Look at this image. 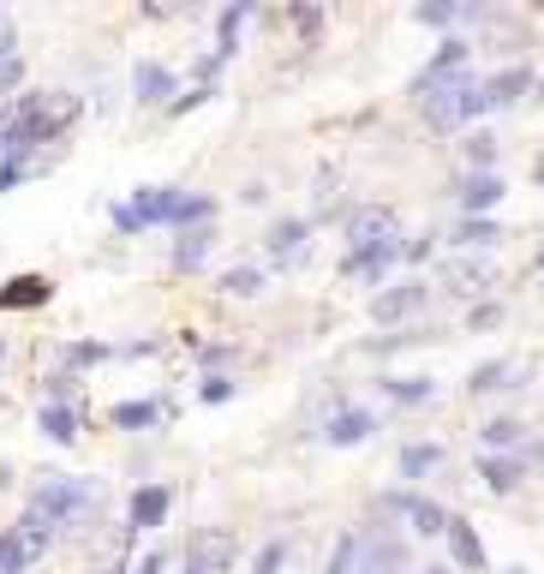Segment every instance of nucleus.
I'll return each instance as SVG.
<instances>
[{"label":"nucleus","instance_id":"1","mask_svg":"<svg viewBox=\"0 0 544 574\" xmlns=\"http://www.w3.org/2000/svg\"><path fill=\"white\" fill-rule=\"evenodd\" d=\"M31 514H42V521L54 526V533H79L84 521L96 514V479H79V473H49L31 491V503H24Z\"/></svg>","mask_w":544,"mask_h":574},{"label":"nucleus","instance_id":"14","mask_svg":"<svg viewBox=\"0 0 544 574\" xmlns=\"http://www.w3.org/2000/svg\"><path fill=\"white\" fill-rule=\"evenodd\" d=\"M407 568V544L395 533H359V556H353V574H401Z\"/></svg>","mask_w":544,"mask_h":574},{"label":"nucleus","instance_id":"22","mask_svg":"<svg viewBox=\"0 0 544 574\" xmlns=\"http://www.w3.org/2000/svg\"><path fill=\"white\" fill-rule=\"evenodd\" d=\"M521 91H538L533 66H509V72H491V79H484V102H491V108H514Z\"/></svg>","mask_w":544,"mask_h":574},{"label":"nucleus","instance_id":"13","mask_svg":"<svg viewBox=\"0 0 544 574\" xmlns=\"http://www.w3.org/2000/svg\"><path fill=\"white\" fill-rule=\"evenodd\" d=\"M132 96L144 102V108H174V96H180V72L168 61H150L144 54L138 66H132Z\"/></svg>","mask_w":544,"mask_h":574},{"label":"nucleus","instance_id":"34","mask_svg":"<svg viewBox=\"0 0 544 574\" xmlns=\"http://www.w3.org/2000/svg\"><path fill=\"white\" fill-rule=\"evenodd\" d=\"M282 563H287V539H270L258 551V563H252V574H282Z\"/></svg>","mask_w":544,"mask_h":574},{"label":"nucleus","instance_id":"2","mask_svg":"<svg viewBox=\"0 0 544 574\" xmlns=\"http://www.w3.org/2000/svg\"><path fill=\"white\" fill-rule=\"evenodd\" d=\"M419 114H425V126H431L437 138H449V132H467L479 114H491V102H484V79H473V66L454 72L449 84H437V91L419 102Z\"/></svg>","mask_w":544,"mask_h":574},{"label":"nucleus","instance_id":"45","mask_svg":"<svg viewBox=\"0 0 544 574\" xmlns=\"http://www.w3.org/2000/svg\"><path fill=\"white\" fill-rule=\"evenodd\" d=\"M538 270H544V246H538Z\"/></svg>","mask_w":544,"mask_h":574},{"label":"nucleus","instance_id":"17","mask_svg":"<svg viewBox=\"0 0 544 574\" xmlns=\"http://www.w3.org/2000/svg\"><path fill=\"white\" fill-rule=\"evenodd\" d=\"M216 252V228H186V233H174V252H168V270L174 275H192L203 270Z\"/></svg>","mask_w":544,"mask_h":574},{"label":"nucleus","instance_id":"10","mask_svg":"<svg viewBox=\"0 0 544 574\" xmlns=\"http://www.w3.org/2000/svg\"><path fill=\"white\" fill-rule=\"evenodd\" d=\"M263 252H270L275 270H300V263L312 258V216H282V222H270Z\"/></svg>","mask_w":544,"mask_h":574},{"label":"nucleus","instance_id":"8","mask_svg":"<svg viewBox=\"0 0 544 574\" xmlns=\"http://www.w3.org/2000/svg\"><path fill=\"white\" fill-rule=\"evenodd\" d=\"M467 61H473V42H467V36H443L431 61H425V66L414 72V84H407V102L419 108V102L437 91V84H449L454 72H467Z\"/></svg>","mask_w":544,"mask_h":574},{"label":"nucleus","instance_id":"12","mask_svg":"<svg viewBox=\"0 0 544 574\" xmlns=\"http://www.w3.org/2000/svg\"><path fill=\"white\" fill-rule=\"evenodd\" d=\"M168 509H174V491H168L161 479L138 484V491L126 497V533L138 539V533H156V526H168Z\"/></svg>","mask_w":544,"mask_h":574},{"label":"nucleus","instance_id":"26","mask_svg":"<svg viewBox=\"0 0 544 574\" xmlns=\"http://www.w3.org/2000/svg\"><path fill=\"white\" fill-rule=\"evenodd\" d=\"M521 437H526V425L521 419H484L479 425V443H484V455H514V449H521Z\"/></svg>","mask_w":544,"mask_h":574},{"label":"nucleus","instance_id":"4","mask_svg":"<svg viewBox=\"0 0 544 574\" xmlns=\"http://www.w3.org/2000/svg\"><path fill=\"white\" fill-rule=\"evenodd\" d=\"M54 539H61V533H54V526L42 521V514L24 509L12 526H0V574H31V568L42 563V556H49V544H54Z\"/></svg>","mask_w":544,"mask_h":574},{"label":"nucleus","instance_id":"23","mask_svg":"<svg viewBox=\"0 0 544 574\" xmlns=\"http://www.w3.org/2000/svg\"><path fill=\"white\" fill-rule=\"evenodd\" d=\"M168 414H174V407H161V401H114L108 425H114V431H156Z\"/></svg>","mask_w":544,"mask_h":574},{"label":"nucleus","instance_id":"7","mask_svg":"<svg viewBox=\"0 0 544 574\" xmlns=\"http://www.w3.org/2000/svg\"><path fill=\"white\" fill-rule=\"evenodd\" d=\"M425 305H431V282H425V275H401V282H389V288L372 293V323L395 330V323L419 317Z\"/></svg>","mask_w":544,"mask_h":574},{"label":"nucleus","instance_id":"19","mask_svg":"<svg viewBox=\"0 0 544 574\" xmlns=\"http://www.w3.org/2000/svg\"><path fill=\"white\" fill-rule=\"evenodd\" d=\"M479 479L491 497H514L526 484V461L521 455H479Z\"/></svg>","mask_w":544,"mask_h":574},{"label":"nucleus","instance_id":"30","mask_svg":"<svg viewBox=\"0 0 544 574\" xmlns=\"http://www.w3.org/2000/svg\"><path fill=\"white\" fill-rule=\"evenodd\" d=\"M491 288V258H479V263H454L449 270V293H461V300H473V293Z\"/></svg>","mask_w":544,"mask_h":574},{"label":"nucleus","instance_id":"9","mask_svg":"<svg viewBox=\"0 0 544 574\" xmlns=\"http://www.w3.org/2000/svg\"><path fill=\"white\" fill-rule=\"evenodd\" d=\"M233 556H240V539L228 526H198L192 544H186V568L180 574H228Z\"/></svg>","mask_w":544,"mask_h":574},{"label":"nucleus","instance_id":"39","mask_svg":"<svg viewBox=\"0 0 544 574\" xmlns=\"http://www.w3.org/2000/svg\"><path fill=\"white\" fill-rule=\"evenodd\" d=\"M198 359L210 365V377H216L222 365H233V347H228V342H222V347H198Z\"/></svg>","mask_w":544,"mask_h":574},{"label":"nucleus","instance_id":"44","mask_svg":"<svg viewBox=\"0 0 544 574\" xmlns=\"http://www.w3.org/2000/svg\"><path fill=\"white\" fill-rule=\"evenodd\" d=\"M0 359H7V335H0Z\"/></svg>","mask_w":544,"mask_h":574},{"label":"nucleus","instance_id":"21","mask_svg":"<svg viewBox=\"0 0 544 574\" xmlns=\"http://www.w3.org/2000/svg\"><path fill=\"white\" fill-rule=\"evenodd\" d=\"M258 19V7H252V0H233V7L222 12V19H216V61H233V54H240V31H245V24H252Z\"/></svg>","mask_w":544,"mask_h":574},{"label":"nucleus","instance_id":"43","mask_svg":"<svg viewBox=\"0 0 544 574\" xmlns=\"http://www.w3.org/2000/svg\"><path fill=\"white\" fill-rule=\"evenodd\" d=\"M533 174H538V180H544V156H538V168H533Z\"/></svg>","mask_w":544,"mask_h":574},{"label":"nucleus","instance_id":"37","mask_svg":"<svg viewBox=\"0 0 544 574\" xmlns=\"http://www.w3.org/2000/svg\"><path fill=\"white\" fill-rule=\"evenodd\" d=\"M287 19H293V31H305V36L323 31V12L317 7H287Z\"/></svg>","mask_w":544,"mask_h":574},{"label":"nucleus","instance_id":"18","mask_svg":"<svg viewBox=\"0 0 544 574\" xmlns=\"http://www.w3.org/2000/svg\"><path fill=\"white\" fill-rule=\"evenodd\" d=\"M36 431L49 437V443H79L84 437V414H79V401H42V414H36Z\"/></svg>","mask_w":544,"mask_h":574},{"label":"nucleus","instance_id":"38","mask_svg":"<svg viewBox=\"0 0 544 574\" xmlns=\"http://www.w3.org/2000/svg\"><path fill=\"white\" fill-rule=\"evenodd\" d=\"M19 61V31H12V19H0V66Z\"/></svg>","mask_w":544,"mask_h":574},{"label":"nucleus","instance_id":"40","mask_svg":"<svg viewBox=\"0 0 544 574\" xmlns=\"http://www.w3.org/2000/svg\"><path fill=\"white\" fill-rule=\"evenodd\" d=\"M19 79H24V54L12 66H0V91H19Z\"/></svg>","mask_w":544,"mask_h":574},{"label":"nucleus","instance_id":"28","mask_svg":"<svg viewBox=\"0 0 544 574\" xmlns=\"http://www.w3.org/2000/svg\"><path fill=\"white\" fill-rule=\"evenodd\" d=\"M461 150H467V161H473V174H496V161H503V144H496V132H467Z\"/></svg>","mask_w":544,"mask_h":574},{"label":"nucleus","instance_id":"33","mask_svg":"<svg viewBox=\"0 0 544 574\" xmlns=\"http://www.w3.org/2000/svg\"><path fill=\"white\" fill-rule=\"evenodd\" d=\"M233 389H240V383H233L228 372H216V377L198 383V401H203V407H222V401H233Z\"/></svg>","mask_w":544,"mask_h":574},{"label":"nucleus","instance_id":"27","mask_svg":"<svg viewBox=\"0 0 544 574\" xmlns=\"http://www.w3.org/2000/svg\"><path fill=\"white\" fill-rule=\"evenodd\" d=\"M216 288H222L228 300H258V293L270 288V275H263L258 263H240V270H222V275H216Z\"/></svg>","mask_w":544,"mask_h":574},{"label":"nucleus","instance_id":"46","mask_svg":"<svg viewBox=\"0 0 544 574\" xmlns=\"http://www.w3.org/2000/svg\"><path fill=\"white\" fill-rule=\"evenodd\" d=\"M509 574H521V568H509Z\"/></svg>","mask_w":544,"mask_h":574},{"label":"nucleus","instance_id":"32","mask_svg":"<svg viewBox=\"0 0 544 574\" xmlns=\"http://www.w3.org/2000/svg\"><path fill=\"white\" fill-rule=\"evenodd\" d=\"M121 347H108V342H66L61 347V359H66V372L79 377V372H91V365H102V359H114Z\"/></svg>","mask_w":544,"mask_h":574},{"label":"nucleus","instance_id":"35","mask_svg":"<svg viewBox=\"0 0 544 574\" xmlns=\"http://www.w3.org/2000/svg\"><path fill=\"white\" fill-rule=\"evenodd\" d=\"M210 96H216V84H192V91H180V96H174V108H168V114H192V108H203Z\"/></svg>","mask_w":544,"mask_h":574},{"label":"nucleus","instance_id":"16","mask_svg":"<svg viewBox=\"0 0 544 574\" xmlns=\"http://www.w3.org/2000/svg\"><path fill=\"white\" fill-rule=\"evenodd\" d=\"M449 556H454V568L461 574H484L491 568V556H484V539L473 533V521H461V514H449Z\"/></svg>","mask_w":544,"mask_h":574},{"label":"nucleus","instance_id":"42","mask_svg":"<svg viewBox=\"0 0 544 574\" xmlns=\"http://www.w3.org/2000/svg\"><path fill=\"white\" fill-rule=\"evenodd\" d=\"M419 574H454V568H443V563H437V568H419Z\"/></svg>","mask_w":544,"mask_h":574},{"label":"nucleus","instance_id":"24","mask_svg":"<svg viewBox=\"0 0 544 574\" xmlns=\"http://www.w3.org/2000/svg\"><path fill=\"white\" fill-rule=\"evenodd\" d=\"M443 461H449L443 443H401V479H407V491H419V479H431Z\"/></svg>","mask_w":544,"mask_h":574},{"label":"nucleus","instance_id":"5","mask_svg":"<svg viewBox=\"0 0 544 574\" xmlns=\"http://www.w3.org/2000/svg\"><path fill=\"white\" fill-rule=\"evenodd\" d=\"M180 198H186L180 186H138L126 203H114V228H121V233L174 228V210H180Z\"/></svg>","mask_w":544,"mask_h":574},{"label":"nucleus","instance_id":"41","mask_svg":"<svg viewBox=\"0 0 544 574\" xmlns=\"http://www.w3.org/2000/svg\"><path fill=\"white\" fill-rule=\"evenodd\" d=\"M132 574H168V551H150V556H144V563L132 568Z\"/></svg>","mask_w":544,"mask_h":574},{"label":"nucleus","instance_id":"47","mask_svg":"<svg viewBox=\"0 0 544 574\" xmlns=\"http://www.w3.org/2000/svg\"><path fill=\"white\" fill-rule=\"evenodd\" d=\"M126 574H132V568H126Z\"/></svg>","mask_w":544,"mask_h":574},{"label":"nucleus","instance_id":"31","mask_svg":"<svg viewBox=\"0 0 544 574\" xmlns=\"http://www.w3.org/2000/svg\"><path fill=\"white\" fill-rule=\"evenodd\" d=\"M384 395H389V401H401V407H425L437 395V383L431 377H384Z\"/></svg>","mask_w":544,"mask_h":574},{"label":"nucleus","instance_id":"29","mask_svg":"<svg viewBox=\"0 0 544 574\" xmlns=\"http://www.w3.org/2000/svg\"><path fill=\"white\" fill-rule=\"evenodd\" d=\"M467 389H473V395H496V389H514V365H509V359H484V365H473V377H467Z\"/></svg>","mask_w":544,"mask_h":574},{"label":"nucleus","instance_id":"25","mask_svg":"<svg viewBox=\"0 0 544 574\" xmlns=\"http://www.w3.org/2000/svg\"><path fill=\"white\" fill-rule=\"evenodd\" d=\"M496 240H503V228H496L491 216H461V222H454V252H484L491 258Z\"/></svg>","mask_w":544,"mask_h":574},{"label":"nucleus","instance_id":"6","mask_svg":"<svg viewBox=\"0 0 544 574\" xmlns=\"http://www.w3.org/2000/svg\"><path fill=\"white\" fill-rule=\"evenodd\" d=\"M377 503L407 526V539H443L449 533V509L437 503V497H425V491H407L401 484V491H384Z\"/></svg>","mask_w":544,"mask_h":574},{"label":"nucleus","instance_id":"11","mask_svg":"<svg viewBox=\"0 0 544 574\" xmlns=\"http://www.w3.org/2000/svg\"><path fill=\"white\" fill-rule=\"evenodd\" d=\"M372 437H377V414H372V407H359V401H347V407H335V414L323 419L317 443H329V449H359V443H372Z\"/></svg>","mask_w":544,"mask_h":574},{"label":"nucleus","instance_id":"15","mask_svg":"<svg viewBox=\"0 0 544 574\" xmlns=\"http://www.w3.org/2000/svg\"><path fill=\"white\" fill-rule=\"evenodd\" d=\"M503 198H509L503 168H496V174H467V180L454 186V210H461V216H491Z\"/></svg>","mask_w":544,"mask_h":574},{"label":"nucleus","instance_id":"3","mask_svg":"<svg viewBox=\"0 0 544 574\" xmlns=\"http://www.w3.org/2000/svg\"><path fill=\"white\" fill-rule=\"evenodd\" d=\"M401 246H407V233L389 203H359L347 216V258H377V252H401Z\"/></svg>","mask_w":544,"mask_h":574},{"label":"nucleus","instance_id":"36","mask_svg":"<svg viewBox=\"0 0 544 574\" xmlns=\"http://www.w3.org/2000/svg\"><path fill=\"white\" fill-rule=\"evenodd\" d=\"M431 252H437V233H419V240H407V246H401V263L414 270V263H425Z\"/></svg>","mask_w":544,"mask_h":574},{"label":"nucleus","instance_id":"20","mask_svg":"<svg viewBox=\"0 0 544 574\" xmlns=\"http://www.w3.org/2000/svg\"><path fill=\"white\" fill-rule=\"evenodd\" d=\"M54 300V282L49 275H12L7 288H0V312H36V305Z\"/></svg>","mask_w":544,"mask_h":574}]
</instances>
